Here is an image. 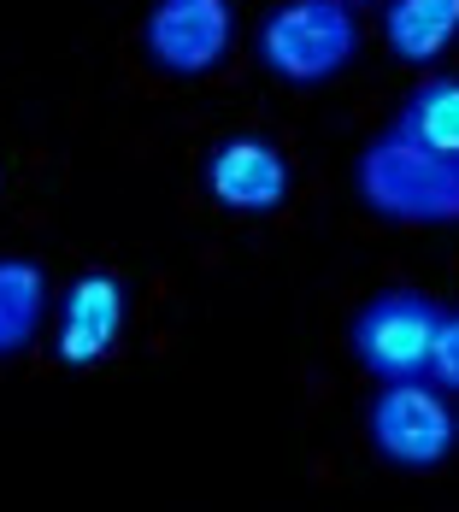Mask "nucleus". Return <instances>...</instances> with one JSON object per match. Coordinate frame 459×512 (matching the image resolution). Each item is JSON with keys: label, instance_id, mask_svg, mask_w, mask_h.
I'll return each instance as SVG.
<instances>
[{"label": "nucleus", "instance_id": "obj_12", "mask_svg": "<svg viewBox=\"0 0 459 512\" xmlns=\"http://www.w3.org/2000/svg\"><path fill=\"white\" fill-rule=\"evenodd\" d=\"M348 6H359V0H348Z\"/></svg>", "mask_w": 459, "mask_h": 512}, {"label": "nucleus", "instance_id": "obj_6", "mask_svg": "<svg viewBox=\"0 0 459 512\" xmlns=\"http://www.w3.org/2000/svg\"><path fill=\"white\" fill-rule=\"evenodd\" d=\"M124 336V283L112 271H83L53 318V354L65 365H101Z\"/></svg>", "mask_w": 459, "mask_h": 512}, {"label": "nucleus", "instance_id": "obj_4", "mask_svg": "<svg viewBox=\"0 0 459 512\" xmlns=\"http://www.w3.org/2000/svg\"><path fill=\"white\" fill-rule=\"evenodd\" d=\"M442 307L418 289H383L354 312V354L377 383H412L430 377Z\"/></svg>", "mask_w": 459, "mask_h": 512}, {"label": "nucleus", "instance_id": "obj_2", "mask_svg": "<svg viewBox=\"0 0 459 512\" xmlns=\"http://www.w3.org/2000/svg\"><path fill=\"white\" fill-rule=\"evenodd\" d=\"M359 48V24L348 0H283L259 24V65L283 83H324Z\"/></svg>", "mask_w": 459, "mask_h": 512}, {"label": "nucleus", "instance_id": "obj_10", "mask_svg": "<svg viewBox=\"0 0 459 512\" xmlns=\"http://www.w3.org/2000/svg\"><path fill=\"white\" fill-rule=\"evenodd\" d=\"M395 136H407L442 159H459V77H430L424 89H412Z\"/></svg>", "mask_w": 459, "mask_h": 512}, {"label": "nucleus", "instance_id": "obj_1", "mask_svg": "<svg viewBox=\"0 0 459 512\" xmlns=\"http://www.w3.org/2000/svg\"><path fill=\"white\" fill-rule=\"evenodd\" d=\"M359 201L389 224H459V159H442L407 136L371 142L354 165Z\"/></svg>", "mask_w": 459, "mask_h": 512}, {"label": "nucleus", "instance_id": "obj_9", "mask_svg": "<svg viewBox=\"0 0 459 512\" xmlns=\"http://www.w3.org/2000/svg\"><path fill=\"white\" fill-rule=\"evenodd\" d=\"M48 318V271L36 259H0V359L24 354Z\"/></svg>", "mask_w": 459, "mask_h": 512}, {"label": "nucleus", "instance_id": "obj_8", "mask_svg": "<svg viewBox=\"0 0 459 512\" xmlns=\"http://www.w3.org/2000/svg\"><path fill=\"white\" fill-rule=\"evenodd\" d=\"M389 53L407 65H430L459 42V0H389L383 12Z\"/></svg>", "mask_w": 459, "mask_h": 512}, {"label": "nucleus", "instance_id": "obj_7", "mask_svg": "<svg viewBox=\"0 0 459 512\" xmlns=\"http://www.w3.org/2000/svg\"><path fill=\"white\" fill-rule=\"evenodd\" d=\"M206 189H212V201L230 206V212H271L289 195V159L277 154L271 142L236 136V142H224L218 154L206 159Z\"/></svg>", "mask_w": 459, "mask_h": 512}, {"label": "nucleus", "instance_id": "obj_5", "mask_svg": "<svg viewBox=\"0 0 459 512\" xmlns=\"http://www.w3.org/2000/svg\"><path fill=\"white\" fill-rule=\"evenodd\" d=\"M142 48L171 77H206L236 48V12L230 0H153Z\"/></svg>", "mask_w": 459, "mask_h": 512}, {"label": "nucleus", "instance_id": "obj_11", "mask_svg": "<svg viewBox=\"0 0 459 512\" xmlns=\"http://www.w3.org/2000/svg\"><path fill=\"white\" fill-rule=\"evenodd\" d=\"M430 383H436L442 395H459V312H442L436 354H430Z\"/></svg>", "mask_w": 459, "mask_h": 512}, {"label": "nucleus", "instance_id": "obj_3", "mask_svg": "<svg viewBox=\"0 0 459 512\" xmlns=\"http://www.w3.org/2000/svg\"><path fill=\"white\" fill-rule=\"evenodd\" d=\"M365 430H371V448L389 465H401V471H436L459 448L454 401L430 377L383 383L371 412H365Z\"/></svg>", "mask_w": 459, "mask_h": 512}]
</instances>
